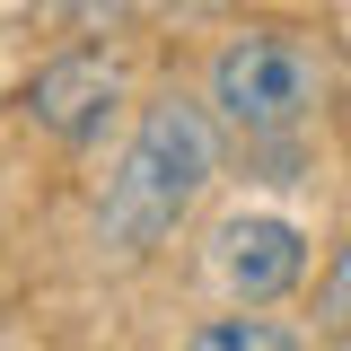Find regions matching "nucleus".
Segmentation results:
<instances>
[{
  "label": "nucleus",
  "mask_w": 351,
  "mask_h": 351,
  "mask_svg": "<svg viewBox=\"0 0 351 351\" xmlns=\"http://www.w3.org/2000/svg\"><path fill=\"white\" fill-rule=\"evenodd\" d=\"M132 9H141V0H71V27H80V36H106V27H123Z\"/></svg>",
  "instance_id": "obj_7"
},
{
  "label": "nucleus",
  "mask_w": 351,
  "mask_h": 351,
  "mask_svg": "<svg viewBox=\"0 0 351 351\" xmlns=\"http://www.w3.org/2000/svg\"><path fill=\"white\" fill-rule=\"evenodd\" d=\"M316 334L325 343H351V228L334 237V255L316 272Z\"/></svg>",
  "instance_id": "obj_6"
},
{
  "label": "nucleus",
  "mask_w": 351,
  "mask_h": 351,
  "mask_svg": "<svg viewBox=\"0 0 351 351\" xmlns=\"http://www.w3.org/2000/svg\"><path fill=\"white\" fill-rule=\"evenodd\" d=\"M114 106H123V62L106 44H71V53H53L18 80V123L62 141V149H88L114 123Z\"/></svg>",
  "instance_id": "obj_3"
},
{
  "label": "nucleus",
  "mask_w": 351,
  "mask_h": 351,
  "mask_svg": "<svg viewBox=\"0 0 351 351\" xmlns=\"http://www.w3.org/2000/svg\"><path fill=\"white\" fill-rule=\"evenodd\" d=\"M211 272H219V290H228L237 307H281V299L307 281V237H299V219H281V211H237V219H219Z\"/></svg>",
  "instance_id": "obj_4"
},
{
  "label": "nucleus",
  "mask_w": 351,
  "mask_h": 351,
  "mask_svg": "<svg viewBox=\"0 0 351 351\" xmlns=\"http://www.w3.org/2000/svg\"><path fill=\"white\" fill-rule=\"evenodd\" d=\"M141 9H158V18H211L219 0H141Z\"/></svg>",
  "instance_id": "obj_8"
},
{
  "label": "nucleus",
  "mask_w": 351,
  "mask_h": 351,
  "mask_svg": "<svg viewBox=\"0 0 351 351\" xmlns=\"http://www.w3.org/2000/svg\"><path fill=\"white\" fill-rule=\"evenodd\" d=\"M334 97V62L307 27H237L202 71V106L237 141H299Z\"/></svg>",
  "instance_id": "obj_2"
},
{
  "label": "nucleus",
  "mask_w": 351,
  "mask_h": 351,
  "mask_svg": "<svg viewBox=\"0 0 351 351\" xmlns=\"http://www.w3.org/2000/svg\"><path fill=\"white\" fill-rule=\"evenodd\" d=\"M219 176V114L202 106V97H149L141 106V123H132L123 158H114V176H106V202H97V246L106 255H158L176 228L193 219V202L211 193Z\"/></svg>",
  "instance_id": "obj_1"
},
{
  "label": "nucleus",
  "mask_w": 351,
  "mask_h": 351,
  "mask_svg": "<svg viewBox=\"0 0 351 351\" xmlns=\"http://www.w3.org/2000/svg\"><path fill=\"white\" fill-rule=\"evenodd\" d=\"M184 351H307L290 325H272V316H202L193 334H184Z\"/></svg>",
  "instance_id": "obj_5"
}]
</instances>
